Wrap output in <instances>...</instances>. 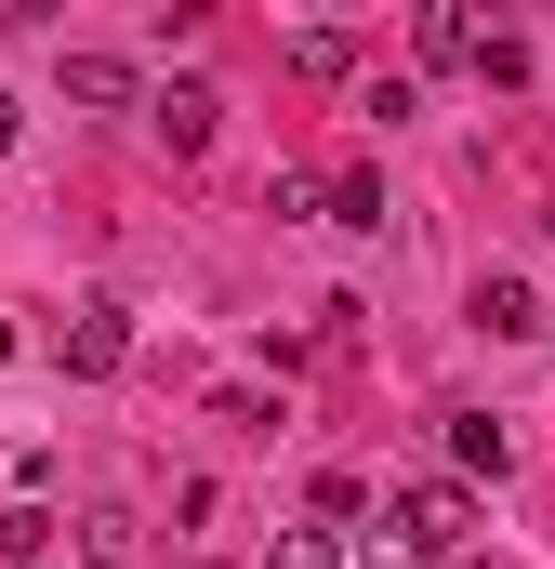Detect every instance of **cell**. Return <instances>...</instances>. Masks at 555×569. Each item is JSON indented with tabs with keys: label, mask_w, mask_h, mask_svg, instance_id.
Wrapping results in <instances>:
<instances>
[{
	"label": "cell",
	"mask_w": 555,
	"mask_h": 569,
	"mask_svg": "<svg viewBox=\"0 0 555 569\" xmlns=\"http://www.w3.org/2000/svg\"><path fill=\"white\" fill-rule=\"evenodd\" d=\"M331 226H357V239H371V226H384V172H344V186H331Z\"/></svg>",
	"instance_id": "30bf717a"
},
{
	"label": "cell",
	"mask_w": 555,
	"mask_h": 569,
	"mask_svg": "<svg viewBox=\"0 0 555 569\" xmlns=\"http://www.w3.org/2000/svg\"><path fill=\"white\" fill-rule=\"evenodd\" d=\"M543 239H555V199H543Z\"/></svg>",
	"instance_id": "4fadbf2b"
},
{
	"label": "cell",
	"mask_w": 555,
	"mask_h": 569,
	"mask_svg": "<svg viewBox=\"0 0 555 569\" xmlns=\"http://www.w3.org/2000/svg\"><path fill=\"white\" fill-rule=\"evenodd\" d=\"M40 543H53V517H40V503H13V517H0V569H27Z\"/></svg>",
	"instance_id": "8fae6325"
},
{
	"label": "cell",
	"mask_w": 555,
	"mask_h": 569,
	"mask_svg": "<svg viewBox=\"0 0 555 569\" xmlns=\"http://www.w3.org/2000/svg\"><path fill=\"white\" fill-rule=\"evenodd\" d=\"M53 358H67V371H80V385H107V371H120V358H133V318H120V305H80V318H67V345H53Z\"/></svg>",
	"instance_id": "7a4b0ae2"
},
{
	"label": "cell",
	"mask_w": 555,
	"mask_h": 569,
	"mask_svg": "<svg viewBox=\"0 0 555 569\" xmlns=\"http://www.w3.org/2000/svg\"><path fill=\"white\" fill-rule=\"evenodd\" d=\"M265 569H344V543H331V530H291V543H278Z\"/></svg>",
	"instance_id": "7c38bea8"
},
{
	"label": "cell",
	"mask_w": 555,
	"mask_h": 569,
	"mask_svg": "<svg viewBox=\"0 0 555 569\" xmlns=\"http://www.w3.org/2000/svg\"><path fill=\"white\" fill-rule=\"evenodd\" d=\"M463 530H476V503H463V490H397V543H411V557H463Z\"/></svg>",
	"instance_id": "6da1fadb"
},
{
	"label": "cell",
	"mask_w": 555,
	"mask_h": 569,
	"mask_svg": "<svg viewBox=\"0 0 555 569\" xmlns=\"http://www.w3.org/2000/svg\"><path fill=\"white\" fill-rule=\"evenodd\" d=\"M450 463H463V477H503L516 450H503V425H490V411H463V425H450Z\"/></svg>",
	"instance_id": "ba28073f"
},
{
	"label": "cell",
	"mask_w": 555,
	"mask_h": 569,
	"mask_svg": "<svg viewBox=\"0 0 555 569\" xmlns=\"http://www.w3.org/2000/svg\"><path fill=\"white\" fill-rule=\"evenodd\" d=\"M476 331H490V345H516V331H555V318L529 305V279H503V266H490V279H476Z\"/></svg>",
	"instance_id": "277c9868"
},
{
	"label": "cell",
	"mask_w": 555,
	"mask_h": 569,
	"mask_svg": "<svg viewBox=\"0 0 555 569\" xmlns=\"http://www.w3.org/2000/svg\"><path fill=\"white\" fill-rule=\"evenodd\" d=\"M423 67H476V40H490V27H476V13H463V0H423Z\"/></svg>",
	"instance_id": "5b68a950"
},
{
	"label": "cell",
	"mask_w": 555,
	"mask_h": 569,
	"mask_svg": "<svg viewBox=\"0 0 555 569\" xmlns=\"http://www.w3.org/2000/svg\"><path fill=\"white\" fill-rule=\"evenodd\" d=\"M476 80H490V93H529V80H543V53H529L516 27H490V40H476Z\"/></svg>",
	"instance_id": "8992f818"
},
{
	"label": "cell",
	"mask_w": 555,
	"mask_h": 569,
	"mask_svg": "<svg viewBox=\"0 0 555 569\" xmlns=\"http://www.w3.org/2000/svg\"><path fill=\"white\" fill-rule=\"evenodd\" d=\"M67 107H133V67L120 53H67Z\"/></svg>",
	"instance_id": "52a82bcc"
},
{
	"label": "cell",
	"mask_w": 555,
	"mask_h": 569,
	"mask_svg": "<svg viewBox=\"0 0 555 569\" xmlns=\"http://www.w3.org/2000/svg\"><path fill=\"white\" fill-rule=\"evenodd\" d=\"M344 67H357L344 27H304V40H291V80H344Z\"/></svg>",
	"instance_id": "9c48e42d"
},
{
	"label": "cell",
	"mask_w": 555,
	"mask_h": 569,
	"mask_svg": "<svg viewBox=\"0 0 555 569\" xmlns=\"http://www.w3.org/2000/svg\"><path fill=\"white\" fill-rule=\"evenodd\" d=\"M212 120H225V93H212V80H172V93H159V146H172V159H199Z\"/></svg>",
	"instance_id": "3957f363"
}]
</instances>
